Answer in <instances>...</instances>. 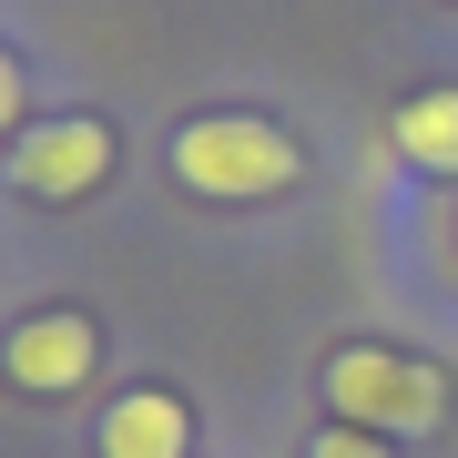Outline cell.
<instances>
[{"instance_id":"obj_4","label":"cell","mask_w":458,"mask_h":458,"mask_svg":"<svg viewBox=\"0 0 458 458\" xmlns=\"http://www.w3.org/2000/svg\"><path fill=\"white\" fill-rule=\"evenodd\" d=\"M92 367H102V336H92V316H72V306L21 316L11 346H0V377H11L21 397H72V387H92Z\"/></svg>"},{"instance_id":"obj_1","label":"cell","mask_w":458,"mask_h":458,"mask_svg":"<svg viewBox=\"0 0 458 458\" xmlns=\"http://www.w3.org/2000/svg\"><path fill=\"white\" fill-rule=\"evenodd\" d=\"M295 174H306V153H295V132L265 123V113H194L174 132V183L204 194V204H265V194H285Z\"/></svg>"},{"instance_id":"obj_2","label":"cell","mask_w":458,"mask_h":458,"mask_svg":"<svg viewBox=\"0 0 458 458\" xmlns=\"http://www.w3.org/2000/svg\"><path fill=\"white\" fill-rule=\"evenodd\" d=\"M327 408L367 438H428L448 418V367L397 357V346H336L327 357Z\"/></svg>"},{"instance_id":"obj_8","label":"cell","mask_w":458,"mask_h":458,"mask_svg":"<svg viewBox=\"0 0 458 458\" xmlns=\"http://www.w3.org/2000/svg\"><path fill=\"white\" fill-rule=\"evenodd\" d=\"M11 123H21V62L0 51V132H11Z\"/></svg>"},{"instance_id":"obj_5","label":"cell","mask_w":458,"mask_h":458,"mask_svg":"<svg viewBox=\"0 0 458 458\" xmlns=\"http://www.w3.org/2000/svg\"><path fill=\"white\" fill-rule=\"evenodd\" d=\"M102 458H194V408H183L174 387H132L102 408Z\"/></svg>"},{"instance_id":"obj_7","label":"cell","mask_w":458,"mask_h":458,"mask_svg":"<svg viewBox=\"0 0 458 458\" xmlns=\"http://www.w3.org/2000/svg\"><path fill=\"white\" fill-rule=\"evenodd\" d=\"M306 458H397V448H387V438H367V428H346V418H336V428H316V448H306Z\"/></svg>"},{"instance_id":"obj_3","label":"cell","mask_w":458,"mask_h":458,"mask_svg":"<svg viewBox=\"0 0 458 458\" xmlns=\"http://www.w3.org/2000/svg\"><path fill=\"white\" fill-rule=\"evenodd\" d=\"M113 174V123L102 113H62V123H31L11 153V183L31 204H82L92 183Z\"/></svg>"},{"instance_id":"obj_6","label":"cell","mask_w":458,"mask_h":458,"mask_svg":"<svg viewBox=\"0 0 458 458\" xmlns=\"http://www.w3.org/2000/svg\"><path fill=\"white\" fill-rule=\"evenodd\" d=\"M397 164H418V174H458V92H418V102H397Z\"/></svg>"}]
</instances>
